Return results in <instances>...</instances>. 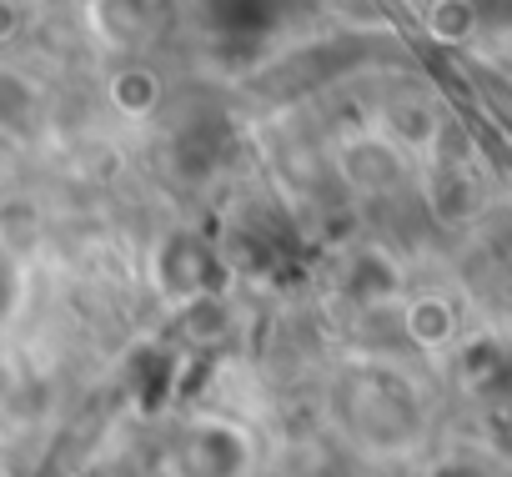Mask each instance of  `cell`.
I'll return each instance as SVG.
<instances>
[{"label": "cell", "instance_id": "cell-2", "mask_svg": "<svg viewBox=\"0 0 512 477\" xmlns=\"http://www.w3.org/2000/svg\"><path fill=\"white\" fill-rule=\"evenodd\" d=\"M206 21L231 46H256L282 26V0H206Z\"/></svg>", "mask_w": 512, "mask_h": 477}, {"label": "cell", "instance_id": "cell-4", "mask_svg": "<svg viewBox=\"0 0 512 477\" xmlns=\"http://www.w3.org/2000/svg\"><path fill=\"white\" fill-rule=\"evenodd\" d=\"M11 292H16V282H11V267L0 262V312H6V302H11Z\"/></svg>", "mask_w": 512, "mask_h": 477}, {"label": "cell", "instance_id": "cell-3", "mask_svg": "<svg viewBox=\"0 0 512 477\" xmlns=\"http://www.w3.org/2000/svg\"><path fill=\"white\" fill-rule=\"evenodd\" d=\"M482 11L497 16V21H512V0H482Z\"/></svg>", "mask_w": 512, "mask_h": 477}, {"label": "cell", "instance_id": "cell-1", "mask_svg": "<svg viewBox=\"0 0 512 477\" xmlns=\"http://www.w3.org/2000/svg\"><path fill=\"white\" fill-rule=\"evenodd\" d=\"M251 442L231 422H196L171 442L166 472L171 477H246Z\"/></svg>", "mask_w": 512, "mask_h": 477}]
</instances>
